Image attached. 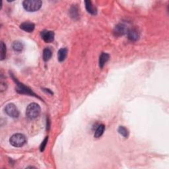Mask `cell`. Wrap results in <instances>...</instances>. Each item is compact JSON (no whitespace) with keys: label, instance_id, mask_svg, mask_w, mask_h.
I'll return each instance as SVG.
<instances>
[{"label":"cell","instance_id":"obj_1","mask_svg":"<svg viewBox=\"0 0 169 169\" xmlns=\"http://www.w3.org/2000/svg\"><path fill=\"white\" fill-rule=\"evenodd\" d=\"M41 109L38 104L32 102L27 106L26 110V115L30 120H34L38 118L41 114Z\"/></svg>","mask_w":169,"mask_h":169},{"label":"cell","instance_id":"obj_2","mask_svg":"<svg viewBox=\"0 0 169 169\" xmlns=\"http://www.w3.org/2000/svg\"><path fill=\"white\" fill-rule=\"evenodd\" d=\"M42 1L40 0H25L23 3V6L28 12H34L41 9Z\"/></svg>","mask_w":169,"mask_h":169},{"label":"cell","instance_id":"obj_3","mask_svg":"<svg viewBox=\"0 0 169 169\" xmlns=\"http://www.w3.org/2000/svg\"><path fill=\"white\" fill-rule=\"evenodd\" d=\"M9 142L13 147H21L26 144L27 138L22 133H15L10 137Z\"/></svg>","mask_w":169,"mask_h":169},{"label":"cell","instance_id":"obj_4","mask_svg":"<svg viewBox=\"0 0 169 169\" xmlns=\"http://www.w3.org/2000/svg\"><path fill=\"white\" fill-rule=\"evenodd\" d=\"M5 112L10 117L16 118L19 116V112L16 106L13 103H9L7 104L5 107Z\"/></svg>","mask_w":169,"mask_h":169},{"label":"cell","instance_id":"obj_5","mask_svg":"<svg viewBox=\"0 0 169 169\" xmlns=\"http://www.w3.org/2000/svg\"><path fill=\"white\" fill-rule=\"evenodd\" d=\"M54 32L52 31H46L44 30L41 32V36L43 41L46 43H51L54 40Z\"/></svg>","mask_w":169,"mask_h":169},{"label":"cell","instance_id":"obj_6","mask_svg":"<svg viewBox=\"0 0 169 169\" xmlns=\"http://www.w3.org/2000/svg\"><path fill=\"white\" fill-rule=\"evenodd\" d=\"M128 32V27L124 24H118L114 30V34L116 37H120L127 34Z\"/></svg>","mask_w":169,"mask_h":169},{"label":"cell","instance_id":"obj_7","mask_svg":"<svg viewBox=\"0 0 169 169\" xmlns=\"http://www.w3.org/2000/svg\"><path fill=\"white\" fill-rule=\"evenodd\" d=\"M14 79V81H15L17 83V91L19 93H21V94H30V95H36L35 94H34L31 89H30L29 88H28L27 87H26L25 85H24L23 84L21 83L18 82L17 80H15L16 79Z\"/></svg>","mask_w":169,"mask_h":169},{"label":"cell","instance_id":"obj_8","mask_svg":"<svg viewBox=\"0 0 169 169\" xmlns=\"http://www.w3.org/2000/svg\"><path fill=\"white\" fill-rule=\"evenodd\" d=\"M127 34L129 40H130L131 41L135 42L140 38V32H138L136 28H132L130 30H128Z\"/></svg>","mask_w":169,"mask_h":169},{"label":"cell","instance_id":"obj_9","mask_svg":"<svg viewBox=\"0 0 169 169\" xmlns=\"http://www.w3.org/2000/svg\"><path fill=\"white\" fill-rule=\"evenodd\" d=\"M34 27H35L34 24L31 22H24L20 25V28H21L23 31L27 32H32L34 31Z\"/></svg>","mask_w":169,"mask_h":169},{"label":"cell","instance_id":"obj_10","mask_svg":"<svg viewBox=\"0 0 169 169\" xmlns=\"http://www.w3.org/2000/svg\"><path fill=\"white\" fill-rule=\"evenodd\" d=\"M84 4H85V7H86L87 11L89 13L93 15H97V8L93 6L91 1L87 0V1L84 2Z\"/></svg>","mask_w":169,"mask_h":169},{"label":"cell","instance_id":"obj_11","mask_svg":"<svg viewBox=\"0 0 169 169\" xmlns=\"http://www.w3.org/2000/svg\"><path fill=\"white\" fill-rule=\"evenodd\" d=\"M109 58H110V56L108 54L102 52L101 54V55L100 56V58H99V66H100L101 68H102L105 63L108 61Z\"/></svg>","mask_w":169,"mask_h":169},{"label":"cell","instance_id":"obj_12","mask_svg":"<svg viewBox=\"0 0 169 169\" xmlns=\"http://www.w3.org/2000/svg\"><path fill=\"white\" fill-rule=\"evenodd\" d=\"M67 54V50L65 48H62L59 50L58 52V60L62 62L66 59Z\"/></svg>","mask_w":169,"mask_h":169},{"label":"cell","instance_id":"obj_13","mask_svg":"<svg viewBox=\"0 0 169 169\" xmlns=\"http://www.w3.org/2000/svg\"><path fill=\"white\" fill-rule=\"evenodd\" d=\"M52 56V50L49 48H46L44 49L43 54H42V58L44 62H48Z\"/></svg>","mask_w":169,"mask_h":169},{"label":"cell","instance_id":"obj_14","mask_svg":"<svg viewBox=\"0 0 169 169\" xmlns=\"http://www.w3.org/2000/svg\"><path fill=\"white\" fill-rule=\"evenodd\" d=\"M12 47H13V49L15 51L17 52H21L23 50L24 46H23V44L21 42L15 41L13 43Z\"/></svg>","mask_w":169,"mask_h":169},{"label":"cell","instance_id":"obj_15","mask_svg":"<svg viewBox=\"0 0 169 169\" xmlns=\"http://www.w3.org/2000/svg\"><path fill=\"white\" fill-rule=\"evenodd\" d=\"M104 130H105V127H104V124H101L99 125L98 127L97 128V130L95 131V133H94V137L95 138H99L102 136V134L104 133Z\"/></svg>","mask_w":169,"mask_h":169},{"label":"cell","instance_id":"obj_16","mask_svg":"<svg viewBox=\"0 0 169 169\" xmlns=\"http://www.w3.org/2000/svg\"><path fill=\"white\" fill-rule=\"evenodd\" d=\"M6 46L4 44L3 42H1V54H0V57H1V60H3V59L6 57Z\"/></svg>","mask_w":169,"mask_h":169},{"label":"cell","instance_id":"obj_17","mask_svg":"<svg viewBox=\"0 0 169 169\" xmlns=\"http://www.w3.org/2000/svg\"><path fill=\"white\" fill-rule=\"evenodd\" d=\"M118 132L122 136H124V137H128V135H129V132L127 129L124 127V126H120L118 128Z\"/></svg>","mask_w":169,"mask_h":169},{"label":"cell","instance_id":"obj_18","mask_svg":"<svg viewBox=\"0 0 169 169\" xmlns=\"http://www.w3.org/2000/svg\"><path fill=\"white\" fill-rule=\"evenodd\" d=\"M71 16L73 18H76V17H78V9L76 7H73L71 9Z\"/></svg>","mask_w":169,"mask_h":169},{"label":"cell","instance_id":"obj_19","mask_svg":"<svg viewBox=\"0 0 169 169\" xmlns=\"http://www.w3.org/2000/svg\"><path fill=\"white\" fill-rule=\"evenodd\" d=\"M48 137H46V138L44 139V140L42 142L41 147H40V150H41V151H43L44 150V149H45L46 144L48 143Z\"/></svg>","mask_w":169,"mask_h":169}]
</instances>
